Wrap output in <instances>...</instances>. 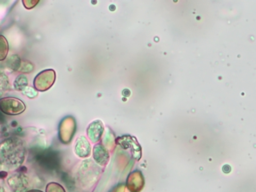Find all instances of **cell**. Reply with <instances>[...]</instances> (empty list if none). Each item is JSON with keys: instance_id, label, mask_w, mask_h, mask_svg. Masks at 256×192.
Returning a JSON list of instances; mask_svg holds the SVG:
<instances>
[{"instance_id": "6da1fadb", "label": "cell", "mask_w": 256, "mask_h": 192, "mask_svg": "<svg viewBox=\"0 0 256 192\" xmlns=\"http://www.w3.org/2000/svg\"><path fill=\"white\" fill-rule=\"evenodd\" d=\"M25 158V146L17 137L9 138L0 144V169L13 170L18 168Z\"/></svg>"}, {"instance_id": "7a4b0ae2", "label": "cell", "mask_w": 256, "mask_h": 192, "mask_svg": "<svg viewBox=\"0 0 256 192\" xmlns=\"http://www.w3.org/2000/svg\"><path fill=\"white\" fill-rule=\"evenodd\" d=\"M26 109L24 102L15 97L0 98V111L7 115H19Z\"/></svg>"}, {"instance_id": "3957f363", "label": "cell", "mask_w": 256, "mask_h": 192, "mask_svg": "<svg viewBox=\"0 0 256 192\" xmlns=\"http://www.w3.org/2000/svg\"><path fill=\"white\" fill-rule=\"evenodd\" d=\"M56 79V73L53 69H45L39 72L33 81V86L37 91H47L50 89Z\"/></svg>"}, {"instance_id": "277c9868", "label": "cell", "mask_w": 256, "mask_h": 192, "mask_svg": "<svg viewBox=\"0 0 256 192\" xmlns=\"http://www.w3.org/2000/svg\"><path fill=\"white\" fill-rule=\"evenodd\" d=\"M75 121L72 117H67L62 121L59 129V135L62 142L67 143L71 140L75 131Z\"/></svg>"}, {"instance_id": "5b68a950", "label": "cell", "mask_w": 256, "mask_h": 192, "mask_svg": "<svg viewBox=\"0 0 256 192\" xmlns=\"http://www.w3.org/2000/svg\"><path fill=\"white\" fill-rule=\"evenodd\" d=\"M104 132L103 123L100 120H95L87 127V136L92 142H98L102 138Z\"/></svg>"}, {"instance_id": "8992f818", "label": "cell", "mask_w": 256, "mask_h": 192, "mask_svg": "<svg viewBox=\"0 0 256 192\" xmlns=\"http://www.w3.org/2000/svg\"><path fill=\"white\" fill-rule=\"evenodd\" d=\"M75 153L81 157L86 158L91 154V145L85 136H79L75 142Z\"/></svg>"}, {"instance_id": "52a82bcc", "label": "cell", "mask_w": 256, "mask_h": 192, "mask_svg": "<svg viewBox=\"0 0 256 192\" xmlns=\"http://www.w3.org/2000/svg\"><path fill=\"white\" fill-rule=\"evenodd\" d=\"M93 158L97 164L100 166H105L109 161L108 150L104 147L103 144L98 143L93 147Z\"/></svg>"}, {"instance_id": "ba28073f", "label": "cell", "mask_w": 256, "mask_h": 192, "mask_svg": "<svg viewBox=\"0 0 256 192\" xmlns=\"http://www.w3.org/2000/svg\"><path fill=\"white\" fill-rule=\"evenodd\" d=\"M127 188L131 191V192H138L139 190L142 189L143 187V177H142V173L139 171H134L132 172L128 178H127Z\"/></svg>"}, {"instance_id": "9c48e42d", "label": "cell", "mask_w": 256, "mask_h": 192, "mask_svg": "<svg viewBox=\"0 0 256 192\" xmlns=\"http://www.w3.org/2000/svg\"><path fill=\"white\" fill-rule=\"evenodd\" d=\"M8 52H9L8 41L3 35H0V61H3L6 59Z\"/></svg>"}, {"instance_id": "30bf717a", "label": "cell", "mask_w": 256, "mask_h": 192, "mask_svg": "<svg viewBox=\"0 0 256 192\" xmlns=\"http://www.w3.org/2000/svg\"><path fill=\"white\" fill-rule=\"evenodd\" d=\"M27 86H28L27 78L24 75L17 76V78L15 79V82H14V88L18 91H23Z\"/></svg>"}, {"instance_id": "8fae6325", "label": "cell", "mask_w": 256, "mask_h": 192, "mask_svg": "<svg viewBox=\"0 0 256 192\" xmlns=\"http://www.w3.org/2000/svg\"><path fill=\"white\" fill-rule=\"evenodd\" d=\"M46 192H66L65 189L56 182H50L46 185Z\"/></svg>"}, {"instance_id": "7c38bea8", "label": "cell", "mask_w": 256, "mask_h": 192, "mask_svg": "<svg viewBox=\"0 0 256 192\" xmlns=\"http://www.w3.org/2000/svg\"><path fill=\"white\" fill-rule=\"evenodd\" d=\"M22 92L25 95H27L29 98H35L37 96V90H35V88H32L30 86H27Z\"/></svg>"}, {"instance_id": "4fadbf2b", "label": "cell", "mask_w": 256, "mask_h": 192, "mask_svg": "<svg viewBox=\"0 0 256 192\" xmlns=\"http://www.w3.org/2000/svg\"><path fill=\"white\" fill-rule=\"evenodd\" d=\"M22 3H23V5L25 6L26 9H32L38 3V1L37 0L36 1H29L28 0V1H23Z\"/></svg>"}, {"instance_id": "5bb4252c", "label": "cell", "mask_w": 256, "mask_h": 192, "mask_svg": "<svg viewBox=\"0 0 256 192\" xmlns=\"http://www.w3.org/2000/svg\"><path fill=\"white\" fill-rule=\"evenodd\" d=\"M26 192H42L41 190H36V189H33V190H29V191H26Z\"/></svg>"}, {"instance_id": "9a60e30c", "label": "cell", "mask_w": 256, "mask_h": 192, "mask_svg": "<svg viewBox=\"0 0 256 192\" xmlns=\"http://www.w3.org/2000/svg\"><path fill=\"white\" fill-rule=\"evenodd\" d=\"M0 192H4V191H3V189H2V187H1V186H0Z\"/></svg>"}]
</instances>
